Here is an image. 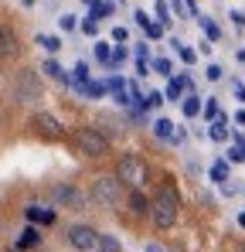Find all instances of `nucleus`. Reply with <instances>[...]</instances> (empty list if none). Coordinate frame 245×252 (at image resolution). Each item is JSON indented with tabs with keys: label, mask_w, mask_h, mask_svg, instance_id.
I'll list each match as a JSON object with an SVG mask.
<instances>
[{
	"label": "nucleus",
	"mask_w": 245,
	"mask_h": 252,
	"mask_svg": "<svg viewBox=\"0 0 245 252\" xmlns=\"http://www.w3.org/2000/svg\"><path fill=\"white\" fill-rule=\"evenodd\" d=\"M208 133H211V140H218V143H225V140H228V129H225V120H214Z\"/></svg>",
	"instance_id": "obj_16"
},
{
	"label": "nucleus",
	"mask_w": 245,
	"mask_h": 252,
	"mask_svg": "<svg viewBox=\"0 0 245 252\" xmlns=\"http://www.w3.org/2000/svg\"><path fill=\"white\" fill-rule=\"evenodd\" d=\"M129 211L133 215H150V201L143 198V191H129Z\"/></svg>",
	"instance_id": "obj_10"
},
{
	"label": "nucleus",
	"mask_w": 245,
	"mask_h": 252,
	"mask_svg": "<svg viewBox=\"0 0 245 252\" xmlns=\"http://www.w3.org/2000/svg\"><path fill=\"white\" fill-rule=\"evenodd\" d=\"M85 3H99V0H85Z\"/></svg>",
	"instance_id": "obj_36"
},
{
	"label": "nucleus",
	"mask_w": 245,
	"mask_h": 252,
	"mask_svg": "<svg viewBox=\"0 0 245 252\" xmlns=\"http://www.w3.org/2000/svg\"><path fill=\"white\" fill-rule=\"evenodd\" d=\"M153 133H157L160 140H177V129H174L170 120H157V123H153Z\"/></svg>",
	"instance_id": "obj_14"
},
{
	"label": "nucleus",
	"mask_w": 245,
	"mask_h": 252,
	"mask_svg": "<svg viewBox=\"0 0 245 252\" xmlns=\"http://www.w3.org/2000/svg\"><path fill=\"white\" fill-rule=\"evenodd\" d=\"M228 160H235V164H239V160H245V150H242V143L228 150Z\"/></svg>",
	"instance_id": "obj_28"
},
{
	"label": "nucleus",
	"mask_w": 245,
	"mask_h": 252,
	"mask_svg": "<svg viewBox=\"0 0 245 252\" xmlns=\"http://www.w3.org/2000/svg\"><path fill=\"white\" fill-rule=\"evenodd\" d=\"M198 113H201V99H198V95H187V99H184V116L191 120V116H198Z\"/></svg>",
	"instance_id": "obj_17"
},
{
	"label": "nucleus",
	"mask_w": 245,
	"mask_h": 252,
	"mask_svg": "<svg viewBox=\"0 0 245 252\" xmlns=\"http://www.w3.org/2000/svg\"><path fill=\"white\" fill-rule=\"evenodd\" d=\"M75 82H79V85L89 82V65H85V62H79V65H75Z\"/></svg>",
	"instance_id": "obj_23"
},
{
	"label": "nucleus",
	"mask_w": 245,
	"mask_h": 252,
	"mask_svg": "<svg viewBox=\"0 0 245 252\" xmlns=\"http://www.w3.org/2000/svg\"><path fill=\"white\" fill-rule=\"evenodd\" d=\"M120 194H122L120 177H113V174L92 177V201H95L99 208H116V205H120Z\"/></svg>",
	"instance_id": "obj_4"
},
{
	"label": "nucleus",
	"mask_w": 245,
	"mask_h": 252,
	"mask_svg": "<svg viewBox=\"0 0 245 252\" xmlns=\"http://www.w3.org/2000/svg\"><path fill=\"white\" fill-rule=\"evenodd\" d=\"M167 14H170V7H167V3H157V24H167V21H170V17H167Z\"/></svg>",
	"instance_id": "obj_25"
},
{
	"label": "nucleus",
	"mask_w": 245,
	"mask_h": 252,
	"mask_svg": "<svg viewBox=\"0 0 245 252\" xmlns=\"http://www.w3.org/2000/svg\"><path fill=\"white\" fill-rule=\"evenodd\" d=\"M95 252H120V239H116V235H102V232H99V246H95Z\"/></svg>",
	"instance_id": "obj_15"
},
{
	"label": "nucleus",
	"mask_w": 245,
	"mask_h": 252,
	"mask_svg": "<svg viewBox=\"0 0 245 252\" xmlns=\"http://www.w3.org/2000/svg\"><path fill=\"white\" fill-rule=\"evenodd\" d=\"M208 79L218 82V79H221V68H218V65H208Z\"/></svg>",
	"instance_id": "obj_31"
},
{
	"label": "nucleus",
	"mask_w": 245,
	"mask_h": 252,
	"mask_svg": "<svg viewBox=\"0 0 245 252\" xmlns=\"http://www.w3.org/2000/svg\"><path fill=\"white\" fill-rule=\"evenodd\" d=\"M14 99L17 102H38L41 99V82L34 72H21L14 79Z\"/></svg>",
	"instance_id": "obj_5"
},
{
	"label": "nucleus",
	"mask_w": 245,
	"mask_h": 252,
	"mask_svg": "<svg viewBox=\"0 0 245 252\" xmlns=\"http://www.w3.org/2000/svg\"><path fill=\"white\" fill-rule=\"evenodd\" d=\"M174 44H177V41H174ZM177 55H181V58H184L187 65H194V58H198V55H194L191 48H184V44H177Z\"/></svg>",
	"instance_id": "obj_24"
},
{
	"label": "nucleus",
	"mask_w": 245,
	"mask_h": 252,
	"mask_svg": "<svg viewBox=\"0 0 245 252\" xmlns=\"http://www.w3.org/2000/svg\"><path fill=\"white\" fill-rule=\"evenodd\" d=\"M38 242H41L38 228H34V225H28V228L21 232V239H17V249H31V246H38Z\"/></svg>",
	"instance_id": "obj_12"
},
{
	"label": "nucleus",
	"mask_w": 245,
	"mask_h": 252,
	"mask_svg": "<svg viewBox=\"0 0 245 252\" xmlns=\"http://www.w3.org/2000/svg\"><path fill=\"white\" fill-rule=\"evenodd\" d=\"M143 252H163V246H160V242H147V246H143Z\"/></svg>",
	"instance_id": "obj_34"
},
{
	"label": "nucleus",
	"mask_w": 245,
	"mask_h": 252,
	"mask_svg": "<svg viewBox=\"0 0 245 252\" xmlns=\"http://www.w3.org/2000/svg\"><path fill=\"white\" fill-rule=\"evenodd\" d=\"M75 150H79L82 157L99 160V157H106V154L113 150V143H109V136H106L102 129H95V126H82V129H75Z\"/></svg>",
	"instance_id": "obj_2"
},
{
	"label": "nucleus",
	"mask_w": 245,
	"mask_h": 252,
	"mask_svg": "<svg viewBox=\"0 0 245 252\" xmlns=\"http://www.w3.org/2000/svg\"><path fill=\"white\" fill-rule=\"evenodd\" d=\"M116 177H120V184L133 188V191H140V188L147 184V160H143L140 154H126V157H120Z\"/></svg>",
	"instance_id": "obj_3"
},
{
	"label": "nucleus",
	"mask_w": 245,
	"mask_h": 252,
	"mask_svg": "<svg viewBox=\"0 0 245 252\" xmlns=\"http://www.w3.org/2000/svg\"><path fill=\"white\" fill-rule=\"evenodd\" d=\"M38 44L44 48V51H58V48H61V41H58V38H51V34H41Z\"/></svg>",
	"instance_id": "obj_21"
},
{
	"label": "nucleus",
	"mask_w": 245,
	"mask_h": 252,
	"mask_svg": "<svg viewBox=\"0 0 245 252\" xmlns=\"http://www.w3.org/2000/svg\"><path fill=\"white\" fill-rule=\"evenodd\" d=\"M133 17H136V24H140V28H147V24H150V17H147V10H136Z\"/></svg>",
	"instance_id": "obj_30"
},
{
	"label": "nucleus",
	"mask_w": 245,
	"mask_h": 252,
	"mask_svg": "<svg viewBox=\"0 0 245 252\" xmlns=\"http://www.w3.org/2000/svg\"><path fill=\"white\" fill-rule=\"evenodd\" d=\"M204 116H208V120H218V102H214V99H208V106H204Z\"/></svg>",
	"instance_id": "obj_26"
},
{
	"label": "nucleus",
	"mask_w": 245,
	"mask_h": 252,
	"mask_svg": "<svg viewBox=\"0 0 245 252\" xmlns=\"http://www.w3.org/2000/svg\"><path fill=\"white\" fill-rule=\"evenodd\" d=\"M187 85H191V79H187V75H181V79H174V82L167 85V99H170V102H177V99H181V92H184Z\"/></svg>",
	"instance_id": "obj_13"
},
{
	"label": "nucleus",
	"mask_w": 245,
	"mask_h": 252,
	"mask_svg": "<svg viewBox=\"0 0 245 252\" xmlns=\"http://www.w3.org/2000/svg\"><path fill=\"white\" fill-rule=\"evenodd\" d=\"M34 129H38L44 140H61V136H65V123H61L55 113H38V116H34Z\"/></svg>",
	"instance_id": "obj_7"
},
{
	"label": "nucleus",
	"mask_w": 245,
	"mask_h": 252,
	"mask_svg": "<svg viewBox=\"0 0 245 252\" xmlns=\"http://www.w3.org/2000/svg\"><path fill=\"white\" fill-rule=\"evenodd\" d=\"M153 68H157L160 75H170V62H167V58H157V62H153Z\"/></svg>",
	"instance_id": "obj_29"
},
{
	"label": "nucleus",
	"mask_w": 245,
	"mask_h": 252,
	"mask_svg": "<svg viewBox=\"0 0 245 252\" xmlns=\"http://www.w3.org/2000/svg\"><path fill=\"white\" fill-rule=\"evenodd\" d=\"M7 252H17V249H7Z\"/></svg>",
	"instance_id": "obj_38"
},
{
	"label": "nucleus",
	"mask_w": 245,
	"mask_h": 252,
	"mask_svg": "<svg viewBox=\"0 0 245 252\" xmlns=\"http://www.w3.org/2000/svg\"><path fill=\"white\" fill-rule=\"evenodd\" d=\"M113 41H126V28H113Z\"/></svg>",
	"instance_id": "obj_32"
},
{
	"label": "nucleus",
	"mask_w": 245,
	"mask_h": 252,
	"mask_svg": "<svg viewBox=\"0 0 245 252\" xmlns=\"http://www.w3.org/2000/svg\"><path fill=\"white\" fill-rule=\"evenodd\" d=\"M0 38H3V28H0Z\"/></svg>",
	"instance_id": "obj_37"
},
{
	"label": "nucleus",
	"mask_w": 245,
	"mask_h": 252,
	"mask_svg": "<svg viewBox=\"0 0 245 252\" xmlns=\"http://www.w3.org/2000/svg\"><path fill=\"white\" fill-rule=\"evenodd\" d=\"M28 221H38V225H51L55 221V211L51 208H41V205H28Z\"/></svg>",
	"instance_id": "obj_9"
},
{
	"label": "nucleus",
	"mask_w": 245,
	"mask_h": 252,
	"mask_svg": "<svg viewBox=\"0 0 245 252\" xmlns=\"http://www.w3.org/2000/svg\"><path fill=\"white\" fill-rule=\"evenodd\" d=\"M242 252H245V246H242Z\"/></svg>",
	"instance_id": "obj_39"
},
{
	"label": "nucleus",
	"mask_w": 245,
	"mask_h": 252,
	"mask_svg": "<svg viewBox=\"0 0 245 252\" xmlns=\"http://www.w3.org/2000/svg\"><path fill=\"white\" fill-rule=\"evenodd\" d=\"M61 28H65V31H72V28H75V17H68V14H65V17H61Z\"/></svg>",
	"instance_id": "obj_33"
},
{
	"label": "nucleus",
	"mask_w": 245,
	"mask_h": 252,
	"mask_svg": "<svg viewBox=\"0 0 245 252\" xmlns=\"http://www.w3.org/2000/svg\"><path fill=\"white\" fill-rule=\"evenodd\" d=\"M225 177H228V164H225V160H218V164L211 167V181H218V184H225Z\"/></svg>",
	"instance_id": "obj_19"
},
{
	"label": "nucleus",
	"mask_w": 245,
	"mask_h": 252,
	"mask_svg": "<svg viewBox=\"0 0 245 252\" xmlns=\"http://www.w3.org/2000/svg\"><path fill=\"white\" fill-rule=\"evenodd\" d=\"M41 72H48L51 79H58V82H65V85L72 82V75H68V72H65L58 62H44V65H41Z\"/></svg>",
	"instance_id": "obj_11"
},
{
	"label": "nucleus",
	"mask_w": 245,
	"mask_h": 252,
	"mask_svg": "<svg viewBox=\"0 0 245 252\" xmlns=\"http://www.w3.org/2000/svg\"><path fill=\"white\" fill-rule=\"evenodd\" d=\"M68 246L75 252H95L99 232H95L92 225H72V228H68Z\"/></svg>",
	"instance_id": "obj_6"
},
{
	"label": "nucleus",
	"mask_w": 245,
	"mask_h": 252,
	"mask_svg": "<svg viewBox=\"0 0 245 252\" xmlns=\"http://www.w3.org/2000/svg\"><path fill=\"white\" fill-rule=\"evenodd\" d=\"M82 92L92 95V99H99V95H106V82H85V85H82Z\"/></svg>",
	"instance_id": "obj_18"
},
{
	"label": "nucleus",
	"mask_w": 245,
	"mask_h": 252,
	"mask_svg": "<svg viewBox=\"0 0 245 252\" xmlns=\"http://www.w3.org/2000/svg\"><path fill=\"white\" fill-rule=\"evenodd\" d=\"M198 24H201V28H204V34H208L211 41H218V38H221V31H218V28H214V24H211L208 17H198Z\"/></svg>",
	"instance_id": "obj_20"
},
{
	"label": "nucleus",
	"mask_w": 245,
	"mask_h": 252,
	"mask_svg": "<svg viewBox=\"0 0 245 252\" xmlns=\"http://www.w3.org/2000/svg\"><path fill=\"white\" fill-rule=\"evenodd\" d=\"M177 215H181V194L174 184H163L157 191V198L150 201V221H153V228L167 232L177 225Z\"/></svg>",
	"instance_id": "obj_1"
},
{
	"label": "nucleus",
	"mask_w": 245,
	"mask_h": 252,
	"mask_svg": "<svg viewBox=\"0 0 245 252\" xmlns=\"http://www.w3.org/2000/svg\"><path fill=\"white\" fill-rule=\"evenodd\" d=\"M55 201L58 205H68L72 211H79L82 205H85V198H82L79 191L72 188V184H61V188H55Z\"/></svg>",
	"instance_id": "obj_8"
},
{
	"label": "nucleus",
	"mask_w": 245,
	"mask_h": 252,
	"mask_svg": "<svg viewBox=\"0 0 245 252\" xmlns=\"http://www.w3.org/2000/svg\"><path fill=\"white\" fill-rule=\"evenodd\" d=\"M232 21H235L239 28H245V14H242V10H235V14H232Z\"/></svg>",
	"instance_id": "obj_35"
},
{
	"label": "nucleus",
	"mask_w": 245,
	"mask_h": 252,
	"mask_svg": "<svg viewBox=\"0 0 245 252\" xmlns=\"http://www.w3.org/2000/svg\"><path fill=\"white\" fill-rule=\"evenodd\" d=\"M109 55H113V48H109L106 41H99V44H95V58H99L102 65H109Z\"/></svg>",
	"instance_id": "obj_22"
},
{
	"label": "nucleus",
	"mask_w": 245,
	"mask_h": 252,
	"mask_svg": "<svg viewBox=\"0 0 245 252\" xmlns=\"http://www.w3.org/2000/svg\"><path fill=\"white\" fill-rule=\"evenodd\" d=\"M147 34H150V38H160V34H163V24L150 21V24H147Z\"/></svg>",
	"instance_id": "obj_27"
}]
</instances>
